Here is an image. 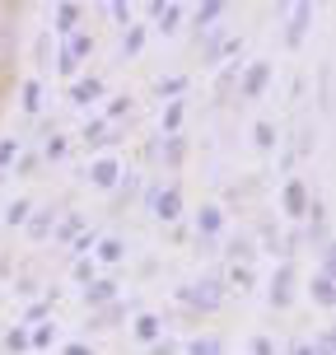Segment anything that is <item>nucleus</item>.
<instances>
[{"label":"nucleus","mask_w":336,"mask_h":355,"mask_svg":"<svg viewBox=\"0 0 336 355\" xmlns=\"http://www.w3.org/2000/svg\"><path fill=\"white\" fill-rule=\"evenodd\" d=\"M94 52H98V33L80 28L75 37H66V42L56 47V56H52L56 75H61V80H80V66H85V61H89Z\"/></svg>","instance_id":"f257e3e1"},{"label":"nucleus","mask_w":336,"mask_h":355,"mask_svg":"<svg viewBox=\"0 0 336 355\" xmlns=\"http://www.w3.org/2000/svg\"><path fill=\"white\" fill-rule=\"evenodd\" d=\"M224 290H229L224 281L206 276V281H196V285H182V290H173V300L182 304V309H196V313H215V309L224 304Z\"/></svg>","instance_id":"f03ea898"},{"label":"nucleus","mask_w":336,"mask_h":355,"mask_svg":"<svg viewBox=\"0 0 336 355\" xmlns=\"http://www.w3.org/2000/svg\"><path fill=\"white\" fill-rule=\"evenodd\" d=\"M243 42L248 37L243 33H211L206 42H201V56H206V66H229V61H243Z\"/></svg>","instance_id":"7ed1b4c3"},{"label":"nucleus","mask_w":336,"mask_h":355,"mask_svg":"<svg viewBox=\"0 0 336 355\" xmlns=\"http://www.w3.org/2000/svg\"><path fill=\"white\" fill-rule=\"evenodd\" d=\"M150 215H154L159 225H177V220L187 215V196H182V187H177V182H163L159 196H154V206H150Z\"/></svg>","instance_id":"20e7f679"},{"label":"nucleus","mask_w":336,"mask_h":355,"mask_svg":"<svg viewBox=\"0 0 336 355\" xmlns=\"http://www.w3.org/2000/svg\"><path fill=\"white\" fill-rule=\"evenodd\" d=\"M75 141L85 145L89 155H112V145H117V131H112L103 117H89V122L80 126V136H75Z\"/></svg>","instance_id":"39448f33"},{"label":"nucleus","mask_w":336,"mask_h":355,"mask_svg":"<svg viewBox=\"0 0 336 355\" xmlns=\"http://www.w3.org/2000/svg\"><path fill=\"white\" fill-rule=\"evenodd\" d=\"M266 85H271V61H248L243 75H238V98L243 103H257L266 94Z\"/></svg>","instance_id":"423d86ee"},{"label":"nucleus","mask_w":336,"mask_h":355,"mask_svg":"<svg viewBox=\"0 0 336 355\" xmlns=\"http://www.w3.org/2000/svg\"><path fill=\"white\" fill-rule=\"evenodd\" d=\"M224 15H229V5H224V0H206V5L187 10V19H192V28H196V37H201V42H206L211 33H220Z\"/></svg>","instance_id":"0eeeda50"},{"label":"nucleus","mask_w":336,"mask_h":355,"mask_svg":"<svg viewBox=\"0 0 336 355\" xmlns=\"http://www.w3.org/2000/svg\"><path fill=\"white\" fill-rule=\"evenodd\" d=\"M308 201H313L308 182H303V178H285V187H281V211H285V220H303V215H308Z\"/></svg>","instance_id":"6e6552de"},{"label":"nucleus","mask_w":336,"mask_h":355,"mask_svg":"<svg viewBox=\"0 0 336 355\" xmlns=\"http://www.w3.org/2000/svg\"><path fill=\"white\" fill-rule=\"evenodd\" d=\"M122 159H117V155H94V164H89V182H94V187H98V192H112V187H117V182H122Z\"/></svg>","instance_id":"1a4fd4ad"},{"label":"nucleus","mask_w":336,"mask_h":355,"mask_svg":"<svg viewBox=\"0 0 336 355\" xmlns=\"http://www.w3.org/2000/svg\"><path fill=\"white\" fill-rule=\"evenodd\" d=\"M107 98V80L103 75H80V80H71V103L75 107H94Z\"/></svg>","instance_id":"9d476101"},{"label":"nucleus","mask_w":336,"mask_h":355,"mask_svg":"<svg viewBox=\"0 0 336 355\" xmlns=\"http://www.w3.org/2000/svg\"><path fill=\"white\" fill-rule=\"evenodd\" d=\"M80 24H85V5L66 0V5H56V10H52V28H47V33H52V37H75V33H80Z\"/></svg>","instance_id":"9b49d317"},{"label":"nucleus","mask_w":336,"mask_h":355,"mask_svg":"<svg viewBox=\"0 0 336 355\" xmlns=\"http://www.w3.org/2000/svg\"><path fill=\"white\" fill-rule=\"evenodd\" d=\"M271 309H290L294 304V262H281L276 266V276H271Z\"/></svg>","instance_id":"f8f14e48"},{"label":"nucleus","mask_w":336,"mask_h":355,"mask_svg":"<svg viewBox=\"0 0 336 355\" xmlns=\"http://www.w3.org/2000/svg\"><path fill=\"white\" fill-rule=\"evenodd\" d=\"M192 230L201 243H215L220 234H224V206H201V211L192 215Z\"/></svg>","instance_id":"ddd939ff"},{"label":"nucleus","mask_w":336,"mask_h":355,"mask_svg":"<svg viewBox=\"0 0 336 355\" xmlns=\"http://www.w3.org/2000/svg\"><path fill=\"white\" fill-rule=\"evenodd\" d=\"M122 300V285L112 281V276H94L85 285V309H107V304Z\"/></svg>","instance_id":"4468645a"},{"label":"nucleus","mask_w":336,"mask_h":355,"mask_svg":"<svg viewBox=\"0 0 336 355\" xmlns=\"http://www.w3.org/2000/svg\"><path fill=\"white\" fill-rule=\"evenodd\" d=\"M303 220H308V239L327 248V243H332V206H327V201H308V215H303Z\"/></svg>","instance_id":"2eb2a0df"},{"label":"nucleus","mask_w":336,"mask_h":355,"mask_svg":"<svg viewBox=\"0 0 336 355\" xmlns=\"http://www.w3.org/2000/svg\"><path fill=\"white\" fill-rule=\"evenodd\" d=\"M89 230V215L85 211H66L61 215V220H56V230H52V239L56 243H61V248H71L75 239H80V234Z\"/></svg>","instance_id":"dca6fc26"},{"label":"nucleus","mask_w":336,"mask_h":355,"mask_svg":"<svg viewBox=\"0 0 336 355\" xmlns=\"http://www.w3.org/2000/svg\"><path fill=\"white\" fill-rule=\"evenodd\" d=\"M98 266H117L126 262V243L117 239V234H98V243H94V252H89Z\"/></svg>","instance_id":"f3484780"},{"label":"nucleus","mask_w":336,"mask_h":355,"mask_svg":"<svg viewBox=\"0 0 336 355\" xmlns=\"http://www.w3.org/2000/svg\"><path fill=\"white\" fill-rule=\"evenodd\" d=\"M24 230H28L33 243H47L52 230H56V206H33V215H28V225H24Z\"/></svg>","instance_id":"a211bd4d"},{"label":"nucleus","mask_w":336,"mask_h":355,"mask_svg":"<svg viewBox=\"0 0 336 355\" xmlns=\"http://www.w3.org/2000/svg\"><path fill=\"white\" fill-rule=\"evenodd\" d=\"M131 337L141 341V346H154V341L163 337V318L159 313H136V318H131Z\"/></svg>","instance_id":"6ab92c4d"},{"label":"nucleus","mask_w":336,"mask_h":355,"mask_svg":"<svg viewBox=\"0 0 336 355\" xmlns=\"http://www.w3.org/2000/svg\"><path fill=\"white\" fill-rule=\"evenodd\" d=\"M308 295H313L318 309H332V304H336V276L318 266V271H313V281H308Z\"/></svg>","instance_id":"aec40b11"},{"label":"nucleus","mask_w":336,"mask_h":355,"mask_svg":"<svg viewBox=\"0 0 336 355\" xmlns=\"http://www.w3.org/2000/svg\"><path fill=\"white\" fill-rule=\"evenodd\" d=\"M131 309H136V304H126V300L107 304V309H94V318H89V332H107V327H112V322H122Z\"/></svg>","instance_id":"412c9836"},{"label":"nucleus","mask_w":336,"mask_h":355,"mask_svg":"<svg viewBox=\"0 0 336 355\" xmlns=\"http://www.w3.org/2000/svg\"><path fill=\"white\" fill-rule=\"evenodd\" d=\"M71 150H75V141H71V136L52 131V136L42 141V150H37V155H42V164H66V159H71Z\"/></svg>","instance_id":"4be33fe9"},{"label":"nucleus","mask_w":336,"mask_h":355,"mask_svg":"<svg viewBox=\"0 0 336 355\" xmlns=\"http://www.w3.org/2000/svg\"><path fill=\"white\" fill-rule=\"evenodd\" d=\"M182 24H187V5H159V15H154V28L163 37L182 33Z\"/></svg>","instance_id":"5701e85b"},{"label":"nucleus","mask_w":336,"mask_h":355,"mask_svg":"<svg viewBox=\"0 0 336 355\" xmlns=\"http://www.w3.org/2000/svg\"><path fill=\"white\" fill-rule=\"evenodd\" d=\"M187 75H159L154 80V98H163V103H177V98H187Z\"/></svg>","instance_id":"b1692460"},{"label":"nucleus","mask_w":336,"mask_h":355,"mask_svg":"<svg viewBox=\"0 0 336 355\" xmlns=\"http://www.w3.org/2000/svg\"><path fill=\"white\" fill-rule=\"evenodd\" d=\"M182 122H187V98L163 103V112H159V131L163 136H182Z\"/></svg>","instance_id":"393cba45"},{"label":"nucleus","mask_w":336,"mask_h":355,"mask_svg":"<svg viewBox=\"0 0 336 355\" xmlns=\"http://www.w3.org/2000/svg\"><path fill=\"white\" fill-rule=\"evenodd\" d=\"M159 159H163V168H182L187 164V136H163Z\"/></svg>","instance_id":"a878e982"},{"label":"nucleus","mask_w":336,"mask_h":355,"mask_svg":"<svg viewBox=\"0 0 336 355\" xmlns=\"http://www.w3.org/2000/svg\"><path fill=\"white\" fill-rule=\"evenodd\" d=\"M290 33H285V47H299L303 42V33H308V19H313V5H294V10H290Z\"/></svg>","instance_id":"bb28decb"},{"label":"nucleus","mask_w":336,"mask_h":355,"mask_svg":"<svg viewBox=\"0 0 336 355\" xmlns=\"http://www.w3.org/2000/svg\"><path fill=\"white\" fill-rule=\"evenodd\" d=\"M131 112H136V98H131V94H112V98H107V107L98 112V117H103L107 126H117L122 117H131Z\"/></svg>","instance_id":"cd10ccee"},{"label":"nucleus","mask_w":336,"mask_h":355,"mask_svg":"<svg viewBox=\"0 0 336 355\" xmlns=\"http://www.w3.org/2000/svg\"><path fill=\"white\" fill-rule=\"evenodd\" d=\"M19 107H24V112H37V107H42V75L19 80Z\"/></svg>","instance_id":"c85d7f7f"},{"label":"nucleus","mask_w":336,"mask_h":355,"mask_svg":"<svg viewBox=\"0 0 336 355\" xmlns=\"http://www.w3.org/2000/svg\"><path fill=\"white\" fill-rule=\"evenodd\" d=\"M56 346V322H37V327H28V351H52Z\"/></svg>","instance_id":"c756f323"},{"label":"nucleus","mask_w":336,"mask_h":355,"mask_svg":"<svg viewBox=\"0 0 336 355\" xmlns=\"http://www.w3.org/2000/svg\"><path fill=\"white\" fill-rule=\"evenodd\" d=\"M252 145H257V150H276V145H281V126L262 117V122L252 126Z\"/></svg>","instance_id":"7c9ffc66"},{"label":"nucleus","mask_w":336,"mask_h":355,"mask_svg":"<svg viewBox=\"0 0 336 355\" xmlns=\"http://www.w3.org/2000/svg\"><path fill=\"white\" fill-rule=\"evenodd\" d=\"M28 215H33V201H28V196H15V201L5 206V225L19 230V225H28Z\"/></svg>","instance_id":"2f4dec72"},{"label":"nucleus","mask_w":336,"mask_h":355,"mask_svg":"<svg viewBox=\"0 0 336 355\" xmlns=\"http://www.w3.org/2000/svg\"><path fill=\"white\" fill-rule=\"evenodd\" d=\"M145 37H150V28H145V24H131V28L122 33V56H141Z\"/></svg>","instance_id":"473e14b6"},{"label":"nucleus","mask_w":336,"mask_h":355,"mask_svg":"<svg viewBox=\"0 0 336 355\" xmlns=\"http://www.w3.org/2000/svg\"><path fill=\"white\" fill-rule=\"evenodd\" d=\"M182 355H224V341H220V337H206V332H201V337H192L187 346H182Z\"/></svg>","instance_id":"72a5a7b5"},{"label":"nucleus","mask_w":336,"mask_h":355,"mask_svg":"<svg viewBox=\"0 0 336 355\" xmlns=\"http://www.w3.org/2000/svg\"><path fill=\"white\" fill-rule=\"evenodd\" d=\"M229 262H243V266H252V257H257V248H252V234H238L229 243V252H224Z\"/></svg>","instance_id":"f704fd0d"},{"label":"nucleus","mask_w":336,"mask_h":355,"mask_svg":"<svg viewBox=\"0 0 336 355\" xmlns=\"http://www.w3.org/2000/svg\"><path fill=\"white\" fill-rule=\"evenodd\" d=\"M52 47H56V37L42 28V33H37V42H33V61H37V71H47V66H52Z\"/></svg>","instance_id":"c9c22d12"},{"label":"nucleus","mask_w":336,"mask_h":355,"mask_svg":"<svg viewBox=\"0 0 336 355\" xmlns=\"http://www.w3.org/2000/svg\"><path fill=\"white\" fill-rule=\"evenodd\" d=\"M19 150H24V141H19V136H0V178L10 173V164L19 159Z\"/></svg>","instance_id":"e433bc0d"},{"label":"nucleus","mask_w":336,"mask_h":355,"mask_svg":"<svg viewBox=\"0 0 336 355\" xmlns=\"http://www.w3.org/2000/svg\"><path fill=\"white\" fill-rule=\"evenodd\" d=\"M238 75H243V61H229V66H220V75H215V94H229V89L238 85Z\"/></svg>","instance_id":"4c0bfd02"},{"label":"nucleus","mask_w":336,"mask_h":355,"mask_svg":"<svg viewBox=\"0 0 336 355\" xmlns=\"http://www.w3.org/2000/svg\"><path fill=\"white\" fill-rule=\"evenodd\" d=\"M112 196H117V206L136 201V196H141V178H136V173H122V182L112 187Z\"/></svg>","instance_id":"58836bf2"},{"label":"nucleus","mask_w":336,"mask_h":355,"mask_svg":"<svg viewBox=\"0 0 336 355\" xmlns=\"http://www.w3.org/2000/svg\"><path fill=\"white\" fill-rule=\"evenodd\" d=\"M229 285H233V290H243V295H248L252 285H257V276H252V266H243V262H229Z\"/></svg>","instance_id":"ea45409f"},{"label":"nucleus","mask_w":336,"mask_h":355,"mask_svg":"<svg viewBox=\"0 0 336 355\" xmlns=\"http://www.w3.org/2000/svg\"><path fill=\"white\" fill-rule=\"evenodd\" d=\"M47 313H52V304H47V300H33L28 309H24L19 327H37V322H47Z\"/></svg>","instance_id":"a19ab883"},{"label":"nucleus","mask_w":336,"mask_h":355,"mask_svg":"<svg viewBox=\"0 0 336 355\" xmlns=\"http://www.w3.org/2000/svg\"><path fill=\"white\" fill-rule=\"evenodd\" d=\"M37 164H42L37 150H19V159L10 164V168H15V178H28V173H37Z\"/></svg>","instance_id":"79ce46f5"},{"label":"nucleus","mask_w":336,"mask_h":355,"mask_svg":"<svg viewBox=\"0 0 336 355\" xmlns=\"http://www.w3.org/2000/svg\"><path fill=\"white\" fill-rule=\"evenodd\" d=\"M71 276L80 285H89L94 276H98V262H94V257H75V262H71Z\"/></svg>","instance_id":"37998d69"},{"label":"nucleus","mask_w":336,"mask_h":355,"mask_svg":"<svg viewBox=\"0 0 336 355\" xmlns=\"http://www.w3.org/2000/svg\"><path fill=\"white\" fill-rule=\"evenodd\" d=\"M5 351H15V355L28 351V327H19V322H15V327L5 332Z\"/></svg>","instance_id":"c03bdc74"},{"label":"nucleus","mask_w":336,"mask_h":355,"mask_svg":"<svg viewBox=\"0 0 336 355\" xmlns=\"http://www.w3.org/2000/svg\"><path fill=\"white\" fill-rule=\"evenodd\" d=\"M94 243H98V230H85V234L71 243V257H89V252H94Z\"/></svg>","instance_id":"a18cd8bd"},{"label":"nucleus","mask_w":336,"mask_h":355,"mask_svg":"<svg viewBox=\"0 0 336 355\" xmlns=\"http://www.w3.org/2000/svg\"><path fill=\"white\" fill-rule=\"evenodd\" d=\"M308 346H313V355H336V332H332V327H322L318 341H308Z\"/></svg>","instance_id":"49530a36"},{"label":"nucleus","mask_w":336,"mask_h":355,"mask_svg":"<svg viewBox=\"0 0 336 355\" xmlns=\"http://www.w3.org/2000/svg\"><path fill=\"white\" fill-rule=\"evenodd\" d=\"M107 19H112V24H122V28L136 24V19H131V5H122V0H117V5H107Z\"/></svg>","instance_id":"de8ad7c7"},{"label":"nucleus","mask_w":336,"mask_h":355,"mask_svg":"<svg viewBox=\"0 0 336 355\" xmlns=\"http://www.w3.org/2000/svg\"><path fill=\"white\" fill-rule=\"evenodd\" d=\"M150 355H182V346H177V341H168V337H159L154 346H150Z\"/></svg>","instance_id":"09e8293b"},{"label":"nucleus","mask_w":336,"mask_h":355,"mask_svg":"<svg viewBox=\"0 0 336 355\" xmlns=\"http://www.w3.org/2000/svg\"><path fill=\"white\" fill-rule=\"evenodd\" d=\"M61 355H94V346H85V341H66Z\"/></svg>","instance_id":"8fccbe9b"},{"label":"nucleus","mask_w":336,"mask_h":355,"mask_svg":"<svg viewBox=\"0 0 336 355\" xmlns=\"http://www.w3.org/2000/svg\"><path fill=\"white\" fill-rule=\"evenodd\" d=\"M252 355H276V346H271V337H252Z\"/></svg>","instance_id":"3c124183"},{"label":"nucleus","mask_w":336,"mask_h":355,"mask_svg":"<svg viewBox=\"0 0 336 355\" xmlns=\"http://www.w3.org/2000/svg\"><path fill=\"white\" fill-rule=\"evenodd\" d=\"M15 290H19V295H33V290H37V281H33V276H19V285H15Z\"/></svg>","instance_id":"603ef678"},{"label":"nucleus","mask_w":336,"mask_h":355,"mask_svg":"<svg viewBox=\"0 0 336 355\" xmlns=\"http://www.w3.org/2000/svg\"><path fill=\"white\" fill-rule=\"evenodd\" d=\"M290 355H313V346H308V341H299V346H294Z\"/></svg>","instance_id":"864d4df0"}]
</instances>
